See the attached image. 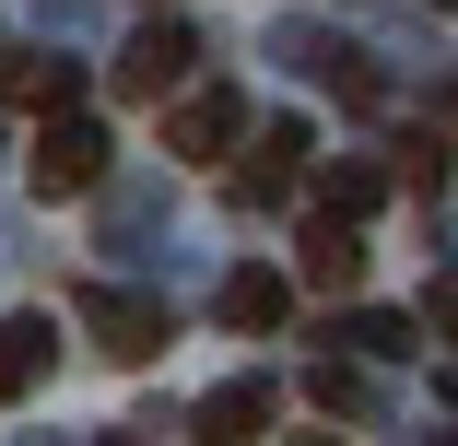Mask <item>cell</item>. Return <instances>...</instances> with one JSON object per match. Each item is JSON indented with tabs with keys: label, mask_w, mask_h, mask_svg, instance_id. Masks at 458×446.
<instances>
[{
	"label": "cell",
	"mask_w": 458,
	"mask_h": 446,
	"mask_svg": "<svg viewBox=\"0 0 458 446\" xmlns=\"http://www.w3.org/2000/svg\"><path fill=\"white\" fill-rule=\"evenodd\" d=\"M247 130V106L224 95V82H200V95H176V118H165V153H189V164H212L224 141Z\"/></svg>",
	"instance_id": "cell-4"
},
{
	"label": "cell",
	"mask_w": 458,
	"mask_h": 446,
	"mask_svg": "<svg viewBox=\"0 0 458 446\" xmlns=\"http://www.w3.org/2000/svg\"><path fill=\"white\" fill-rule=\"evenodd\" d=\"M47 352H59V329H47V317H0V400L36 388V376H47Z\"/></svg>",
	"instance_id": "cell-10"
},
{
	"label": "cell",
	"mask_w": 458,
	"mask_h": 446,
	"mask_svg": "<svg viewBox=\"0 0 458 446\" xmlns=\"http://www.w3.org/2000/svg\"><path fill=\"white\" fill-rule=\"evenodd\" d=\"M24 176H36V200H82V189H106V130H95V118H47L36 153H24Z\"/></svg>",
	"instance_id": "cell-1"
},
{
	"label": "cell",
	"mask_w": 458,
	"mask_h": 446,
	"mask_svg": "<svg viewBox=\"0 0 458 446\" xmlns=\"http://www.w3.org/2000/svg\"><path fill=\"white\" fill-rule=\"evenodd\" d=\"M270 411H283V388H270V376H235V388L200 400V446H259Z\"/></svg>",
	"instance_id": "cell-5"
},
{
	"label": "cell",
	"mask_w": 458,
	"mask_h": 446,
	"mask_svg": "<svg viewBox=\"0 0 458 446\" xmlns=\"http://www.w3.org/2000/svg\"><path fill=\"white\" fill-rule=\"evenodd\" d=\"M212 306H224V329H283V317H294V282H283V271H224Z\"/></svg>",
	"instance_id": "cell-9"
},
{
	"label": "cell",
	"mask_w": 458,
	"mask_h": 446,
	"mask_svg": "<svg viewBox=\"0 0 458 446\" xmlns=\"http://www.w3.org/2000/svg\"><path fill=\"white\" fill-rule=\"evenodd\" d=\"M435 13H458V0H435Z\"/></svg>",
	"instance_id": "cell-15"
},
{
	"label": "cell",
	"mask_w": 458,
	"mask_h": 446,
	"mask_svg": "<svg viewBox=\"0 0 458 446\" xmlns=\"http://www.w3.org/2000/svg\"><path fill=\"white\" fill-rule=\"evenodd\" d=\"M435 329H446V341H458V282H435Z\"/></svg>",
	"instance_id": "cell-14"
},
{
	"label": "cell",
	"mask_w": 458,
	"mask_h": 446,
	"mask_svg": "<svg viewBox=\"0 0 458 446\" xmlns=\"http://www.w3.org/2000/svg\"><path fill=\"white\" fill-rule=\"evenodd\" d=\"M82 329H95V352H118V365H153V352L176 341V329H165V306H141V294H118V282L82 294Z\"/></svg>",
	"instance_id": "cell-3"
},
{
	"label": "cell",
	"mask_w": 458,
	"mask_h": 446,
	"mask_svg": "<svg viewBox=\"0 0 458 446\" xmlns=\"http://www.w3.org/2000/svg\"><path fill=\"white\" fill-rule=\"evenodd\" d=\"M306 282H318V294H352V282H364V235H352L341 212L306 223Z\"/></svg>",
	"instance_id": "cell-8"
},
{
	"label": "cell",
	"mask_w": 458,
	"mask_h": 446,
	"mask_svg": "<svg viewBox=\"0 0 458 446\" xmlns=\"http://www.w3.org/2000/svg\"><path fill=\"white\" fill-rule=\"evenodd\" d=\"M189 71H200L189 24H141V36L118 47V95H130V106H153V95H189Z\"/></svg>",
	"instance_id": "cell-2"
},
{
	"label": "cell",
	"mask_w": 458,
	"mask_h": 446,
	"mask_svg": "<svg viewBox=\"0 0 458 446\" xmlns=\"http://www.w3.org/2000/svg\"><path fill=\"white\" fill-rule=\"evenodd\" d=\"M306 400H318V411H364V376H352V365H318Z\"/></svg>",
	"instance_id": "cell-13"
},
{
	"label": "cell",
	"mask_w": 458,
	"mask_h": 446,
	"mask_svg": "<svg viewBox=\"0 0 458 446\" xmlns=\"http://www.w3.org/2000/svg\"><path fill=\"white\" fill-rule=\"evenodd\" d=\"M306 189V118H270L259 130V164L235 176V200H294Z\"/></svg>",
	"instance_id": "cell-7"
},
{
	"label": "cell",
	"mask_w": 458,
	"mask_h": 446,
	"mask_svg": "<svg viewBox=\"0 0 458 446\" xmlns=\"http://www.w3.org/2000/svg\"><path fill=\"white\" fill-rule=\"evenodd\" d=\"M106 446H130V434H106Z\"/></svg>",
	"instance_id": "cell-16"
},
{
	"label": "cell",
	"mask_w": 458,
	"mask_h": 446,
	"mask_svg": "<svg viewBox=\"0 0 458 446\" xmlns=\"http://www.w3.org/2000/svg\"><path fill=\"white\" fill-rule=\"evenodd\" d=\"M341 341L364 352V365H400V352H411V317H388V306H352V317H341Z\"/></svg>",
	"instance_id": "cell-11"
},
{
	"label": "cell",
	"mask_w": 458,
	"mask_h": 446,
	"mask_svg": "<svg viewBox=\"0 0 458 446\" xmlns=\"http://www.w3.org/2000/svg\"><path fill=\"white\" fill-rule=\"evenodd\" d=\"M0 95L36 106V118H71V106H82V71H71V59H47V47H13V59H0Z\"/></svg>",
	"instance_id": "cell-6"
},
{
	"label": "cell",
	"mask_w": 458,
	"mask_h": 446,
	"mask_svg": "<svg viewBox=\"0 0 458 446\" xmlns=\"http://www.w3.org/2000/svg\"><path fill=\"white\" fill-rule=\"evenodd\" d=\"M377 200H388V176H377V164H329V212H341V223H364Z\"/></svg>",
	"instance_id": "cell-12"
}]
</instances>
